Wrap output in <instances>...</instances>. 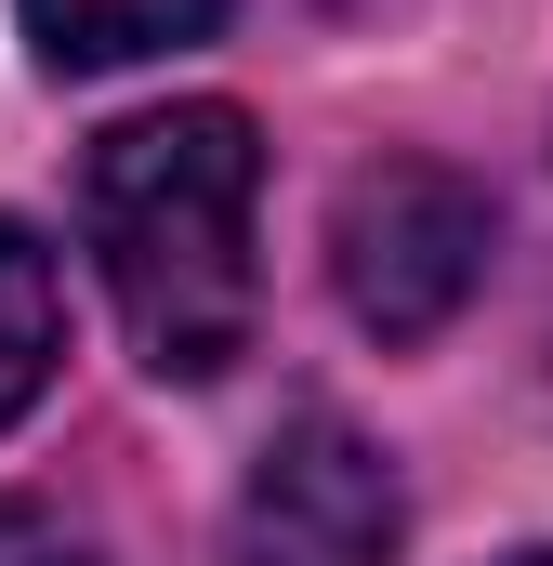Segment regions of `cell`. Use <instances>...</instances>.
<instances>
[{"mask_svg": "<svg viewBox=\"0 0 553 566\" xmlns=\"http://www.w3.org/2000/svg\"><path fill=\"white\" fill-rule=\"evenodd\" d=\"M396 554V461L356 422L303 409L238 488V566H383Z\"/></svg>", "mask_w": 553, "mask_h": 566, "instance_id": "3957f363", "label": "cell"}, {"mask_svg": "<svg viewBox=\"0 0 553 566\" xmlns=\"http://www.w3.org/2000/svg\"><path fill=\"white\" fill-rule=\"evenodd\" d=\"M0 566H106V554H80L53 514H27V501H0Z\"/></svg>", "mask_w": 553, "mask_h": 566, "instance_id": "8992f818", "label": "cell"}, {"mask_svg": "<svg viewBox=\"0 0 553 566\" xmlns=\"http://www.w3.org/2000/svg\"><path fill=\"white\" fill-rule=\"evenodd\" d=\"M251 198L264 145L238 106H158L93 145V264L158 382H211L251 343Z\"/></svg>", "mask_w": 553, "mask_h": 566, "instance_id": "6da1fadb", "label": "cell"}, {"mask_svg": "<svg viewBox=\"0 0 553 566\" xmlns=\"http://www.w3.org/2000/svg\"><path fill=\"white\" fill-rule=\"evenodd\" d=\"M53 356H66V290H53V251H40L27 224H0V422L53 382Z\"/></svg>", "mask_w": 553, "mask_h": 566, "instance_id": "5b68a950", "label": "cell"}, {"mask_svg": "<svg viewBox=\"0 0 553 566\" xmlns=\"http://www.w3.org/2000/svg\"><path fill=\"white\" fill-rule=\"evenodd\" d=\"M514 566H553V554H514Z\"/></svg>", "mask_w": 553, "mask_h": 566, "instance_id": "52a82bcc", "label": "cell"}, {"mask_svg": "<svg viewBox=\"0 0 553 566\" xmlns=\"http://www.w3.org/2000/svg\"><path fill=\"white\" fill-rule=\"evenodd\" d=\"M330 277L356 303V329H383V343L448 329L474 303V277H488V198L461 171H435V158L356 171L343 211H330Z\"/></svg>", "mask_w": 553, "mask_h": 566, "instance_id": "7a4b0ae2", "label": "cell"}, {"mask_svg": "<svg viewBox=\"0 0 553 566\" xmlns=\"http://www.w3.org/2000/svg\"><path fill=\"white\" fill-rule=\"evenodd\" d=\"M225 0H27V40L53 66H145L171 40H198Z\"/></svg>", "mask_w": 553, "mask_h": 566, "instance_id": "277c9868", "label": "cell"}]
</instances>
